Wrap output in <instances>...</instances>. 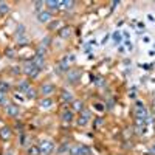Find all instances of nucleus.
<instances>
[{
    "instance_id": "obj_1",
    "label": "nucleus",
    "mask_w": 155,
    "mask_h": 155,
    "mask_svg": "<svg viewBox=\"0 0 155 155\" xmlns=\"http://www.w3.org/2000/svg\"><path fill=\"white\" fill-rule=\"evenodd\" d=\"M37 147H39L41 155H51L54 152V143H53V141H50V140L41 141V143L37 144Z\"/></svg>"
},
{
    "instance_id": "obj_2",
    "label": "nucleus",
    "mask_w": 155,
    "mask_h": 155,
    "mask_svg": "<svg viewBox=\"0 0 155 155\" xmlns=\"http://www.w3.org/2000/svg\"><path fill=\"white\" fill-rule=\"evenodd\" d=\"M22 71L25 73V74H28V76H31V78H36L37 74H39V70L34 64H33V61H28V62H25L23 64V68H22Z\"/></svg>"
},
{
    "instance_id": "obj_3",
    "label": "nucleus",
    "mask_w": 155,
    "mask_h": 155,
    "mask_svg": "<svg viewBox=\"0 0 155 155\" xmlns=\"http://www.w3.org/2000/svg\"><path fill=\"white\" fill-rule=\"evenodd\" d=\"M70 155H90V149L82 144H76L70 147Z\"/></svg>"
},
{
    "instance_id": "obj_4",
    "label": "nucleus",
    "mask_w": 155,
    "mask_h": 155,
    "mask_svg": "<svg viewBox=\"0 0 155 155\" xmlns=\"http://www.w3.org/2000/svg\"><path fill=\"white\" fill-rule=\"evenodd\" d=\"M149 116V113H147V110H146V107H144V104L143 102H137V109H135V118H143V120H146Z\"/></svg>"
},
{
    "instance_id": "obj_5",
    "label": "nucleus",
    "mask_w": 155,
    "mask_h": 155,
    "mask_svg": "<svg viewBox=\"0 0 155 155\" xmlns=\"http://www.w3.org/2000/svg\"><path fill=\"white\" fill-rule=\"evenodd\" d=\"M92 118V113H90V110H82V115L78 118V126H85L88 123V120Z\"/></svg>"
},
{
    "instance_id": "obj_6",
    "label": "nucleus",
    "mask_w": 155,
    "mask_h": 155,
    "mask_svg": "<svg viewBox=\"0 0 155 155\" xmlns=\"http://www.w3.org/2000/svg\"><path fill=\"white\" fill-rule=\"evenodd\" d=\"M79 76H81V70H78V68L70 70V71H67V81L68 82H76L78 79H79Z\"/></svg>"
},
{
    "instance_id": "obj_7",
    "label": "nucleus",
    "mask_w": 155,
    "mask_h": 155,
    "mask_svg": "<svg viewBox=\"0 0 155 155\" xmlns=\"http://www.w3.org/2000/svg\"><path fill=\"white\" fill-rule=\"evenodd\" d=\"M51 20V12L50 11H42L37 14V22L39 23H48Z\"/></svg>"
},
{
    "instance_id": "obj_8",
    "label": "nucleus",
    "mask_w": 155,
    "mask_h": 155,
    "mask_svg": "<svg viewBox=\"0 0 155 155\" xmlns=\"http://www.w3.org/2000/svg\"><path fill=\"white\" fill-rule=\"evenodd\" d=\"M6 113H8L9 116H12V118H16V116L19 115V106L9 102V104L6 106Z\"/></svg>"
},
{
    "instance_id": "obj_9",
    "label": "nucleus",
    "mask_w": 155,
    "mask_h": 155,
    "mask_svg": "<svg viewBox=\"0 0 155 155\" xmlns=\"http://www.w3.org/2000/svg\"><path fill=\"white\" fill-rule=\"evenodd\" d=\"M41 93L44 96H50L51 93H54V85L53 84H44L41 87Z\"/></svg>"
},
{
    "instance_id": "obj_10",
    "label": "nucleus",
    "mask_w": 155,
    "mask_h": 155,
    "mask_svg": "<svg viewBox=\"0 0 155 155\" xmlns=\"http://www.w3.org/2000/svg\"><path fill=\"white\" fill-rule=\"evenodd\" d=\"M33 64H34V65L39 68V70H42L44 67H45V61H44V56H36L34 59H33Z\"/></svg>"
},
{
    "instance_id": "obj_11",
    "label": "nucleus",
    "mask_w": 155,
    "mask_h": 155,
    "mask_svg": "<svg viewBox=\"0 0 155 155\" xmlns=\"http://www.w3.org/2000/svg\"><path fill=\"white\" fill-rule=\"evenodd\" d=\"M45 5H48V8L53 9V11H56V9L61 8V2H59V0H47Z\"/></svg>"
},
{
    "instance_id": "obj_12",
    "label": "nucleus",
    "mask_w": 155,
    "mask_h": 155,
    "mask_svg": "<svg viewBox=\"0 0 155 155\" xmlns=\"http://www.w3.org/2000/svg\"><path fill=\"white\" fill-rule=\"evenodd\" d=\"M62 120L65 121V123H70L73 120V112L71 110H64L62 112Z\"/></svg>"
},
{
    "instance_id": "obj_13",
    "label": "nucleus",
    "mask_w": 155,
    "mask_h": 155,
    "mask_svg": "<svg viewBox=\"0 0 155 155\" xmlns=\"http://www.w3.org/2000/svg\"><path fill=\"white\" fill-rule=\"evenodd\" d=\"M51 106H53V99L51 98H45V99L41 101V107L42 109H50Z\"/></svg>"
},
{
    "instance_id": "obj_14",
    "label": "nucleus",
    "mask_w": 155,
    "mask_h": 155,
    "mask_svg": "<svg viewBox=\"0 0 155 155\" xmlns=\"http://www.w3.org/2000/svg\"><path fill=\"white\" fill-rule=\"evenodd\" d=\"M0 137H2L3 140H8L11 137V130H9V127H2V130H0Z\"/></svg>"
},
{
    "instance_id": "obj_15",
    "label": "nucleus",
    "mask_w": 155,
    "mask_h": 155,
    "mask_svg": "<svg viewBox=\"0 0 155 155\" xmlns=\"http://www.w3.org/2000/svg\"><path fill=\"white\" fill-rule=\"evenodd\" d=\"M73 110L82 112V110H84V102H82V101H73Z\"/></svg>"
},
{
    "instance_id": "obj_16",
    "label": "nucleus",
    "mask_w": 155,
    "mask_h": 155,
    "mask_svg": "<svg viewBox=\"0 0 155 155\" xmlns=\"http://www.w3.org/2000/svg\"><path fill=\"white\" fill-rule=\"evenodd\" d=\"M16 41H17V44H20V45H25V44H28V36L27 34H23V36H16Z\"/></svg>"
},
{
    "instance_id": "obj_17",
    "label": "nucleus",
    "mask_w": 155,
    "mask_h": 155,
    "mask_svg": "<svg viewBox=\"0 0 155 155\" xmlns=\"http://www.w3.org/2000/svg\"><path fill=\"white\" fill-rule=\"evenodd\" d=\"M9 102H8V99H6V93L5 92H2V90H0V106H8Z\"/></svg>"
},
{
    "instance_id": "obj_18",
    "label": "nucleus",
    "mask_w": 155,
    "mask_h": 155,
    "mask_svg": "<svg viewBox=\"0 0 155 155\" xmlns=\"http://www.w3.org/2000/svg\"><path fill=\"white\" fill-rule=\"evenodd\" d=\"M73 5H74V2H71V0H62L61 2V6L65 8V9H71Z\"/></svg>"
},
{
    "instance_id": "obj_19",
    "label": "nucleus",
    "mask_w": 155,
    "mask_h": 155,
    "mask_svg": "<svg viewBox=\"0 0 155 155\" xmlns=\"http://www.w3.org/2000/svg\"><path fill=\"white\" fill-rule=\"evenodd\" d=\"M9 11V5L6 2H0V14H6Z\"/></svg>"
},
{
    "instance_id": "obj_20",
    "label": "nucleus",
    "mask_w": 155,
    "mask_h": 155,
    "mask_svg": "<svg viewBox=\"0 0 155 155\" xmlns=\"http://www.w3.org/2000/svg\"><path fill=\"white\" fill-rule=\"evenodd\" d=\"M65 152H70V144H68V143H64V144L58 149V153H65Z\"/></svg>"
},
{
    "instance_id": "obj_21",
    "label": "nucleus",
    "mask_w": 155,
    "mask_h": 155,
    "mask_svg": "<svg viewBox=\"0 0 155 155\" xmlns=\"http://www.w3.org/2000/svg\"><path fill=\"white\" fill-rule=\"evenodd\" d=\"M25 95H27V98H28V99H34V98H36V90L30 87V88L27 90V92H25Z\"/></svg>"
},
{
    "instance_id": "obj_22",
    "label": "nucleus",
    "mask_w": 155,
    "mask_h": 155,
    "mask_svg": "<svg viewBox=\"0 0 155 155\" xmlns=\"http://www.w3.org/2000/svg\"><path fill=\"white\" fill-rule=\"evenodd\" d=\"M62 99L65 101V102H70V101H73V96H71L70 92H67V90H65V92L62 93Z\"/></svg>"
},
{
    "instance_id": "obj_23",
    "label": "nucleus",
    "mask_w": 155,
    "mask_h": 155,
    "mask_svg": "<svg viewBox=\"0 0 155 155\" xmlns=\"http://www.w3.org/2000/svg\"><path fill=\"white\" fill-rule=\"evenodd\" d=\"M19 88H20L22 92L25 93V92H27V90L30 88V84H28V81H22V82L19 84Z\"/></svg>"
},
{
    "instance_id": "obj_24",
    "label": "nucleus",
    "mask_w": 155,
    "mask_h": 155,
    "mask_svg": "<svg viewBox=\"0 0 155 155\" xmlns=\"http://www.w3.org/2000/svg\"><path fill=\"white\" fill-rule=\"evenodd\" d=\"M44 5H45V2H34V8L37 11V14H39V12H42V6Z\"/></svg>"
},
{
    "instance_id": "obj_25",
    "label": "nucleus",
    "mask_w": 155,
    "mask_h": 155,
    "mask_svg": "<svg viewBox=\"0 0 155 155\" xmlns=\"http://www.w3.org/2000/svg\"><path fill=\"white\" fill-rule=\"evenodd\" d=\"M28 153H30V155H41V152H39V147H37V146L30 147V149H28Z\"/></svg>"
},
{
    "instance_id": "obj_26",
    "label": "nucleus",
    "mask_w": 155,
    "mask_h": 155,
    "mask_svg": "<svg viewBox=\"0 0 155 155\" xmlns=\"http://www.w3.org/2000/svg\"><path fill=\"white\" fill-rule=\"evenodd\" d=\"M25 34V25H19L16 30V36H23Z\"/></svg>"
},
{
    "instance_id": "obj_27",
    "label": "nucleus",
    "mask_w": 155,
    "mask_h": 155,
    "mask_svg": "<svg viewBox=\"0 0 155 155\" xmlns=\"http://www.w3.org/2000/svg\"><path fill=\"white\" fill-rule=\"evenodd\" d=\"M113 41H115V44H120L121 42V33L120 31L113 33Z\"/></svg>"
},
{
    "instance_id": "obj_28",
    "label": "nucleus",
    "mask_w": 155,
    "mask_h": 155,
    "mask_svg": "<svg viewBox=\"0 0 155 155\" xmlns=\"http://www.w3.org/2000/svg\"><path fill=\"white\" fill-rule=\"evenodd\" d=\"M59 34H61V37H68L70 36V28H62Z\"/></svg>"
},
{
    "instance_id": "obj_29",
    "label": "nucleus",
    "mask_w": 155,
    "mask_h": 155,
    "mask_svg": "<svg viewBox=\"0 0 155 155\" xmlns=\"http://www.w3.org/2000/svg\"><path fill=\"white\" fill-rule=\"evenodd\" d=\"M8 88H9V85H8V84H3V82L0 84V90H2V92H5V93H6V92H8Z\"/></svg>"
},
{
    "instance_id": "obj_30",
    "label": "nucleus",
    "mask_w": 155,
    "mask_h": 155,
    "mask_svg": "<svg viewBox=\"0 0 155 155\" xmlns=\"http://www.w3.org/2000/svg\"><path fill=\"white\" fill-rule=\"evenodd\" d=\"M48 45H50V37H45L44 42H42V47L45 48V47H48Z\"/></svg>"
},
{
    "instance_id": "obj_31",
    "label": "nucleus",
    "mask_w": 155,
    "mask_h": 155,
    "mask_svg": "<svg viewBox=\"0 0 155 155\" xmlns=\"http://www.w3.org/2000/svg\"><path fill=\"white\" fill-rule=\"evenodd\" d=\"M6 53H8V56H9V58H12V56H14V51H12V50H8Z\"/></svg>"
},
{
    "instance_id": "obj_32",
    "label": "nucleus",
    "mask_w": 155,
    "mask_h": 155,
    "mask_svg": "<svg viewBox=\"0 0 155 155\" xmlns=\"http://www.w3.org/2000/svg\"><path fill=\"white\" fill-rule=\"evenodd\" d=\"M20 67H14V70H12V73H16V74H19L20 73V70H19Z\"/></svg>"
},
{
    "instance_id": "obj_33",
    "label": "nucleus",
    "mask_w": 155,
    "mask_h": 155,
    "mask_svg": "<svg viewBox=\"0 0 155 155\" xmlns=\"http://www.w3.org/2000/svg\"><path fill=\"white\" fill-rule=\"evenodd\" d=\"M150 152H152V153H153V155H155V144H153V146H152V149H150Z\"/></svg>"
},
{
    "instance_id": "obj_34",
    "label": "nucleus",
    "mask_w": 155,
    "mask_h": 155,
    "mask_svg": "<svg viewBox=\"0 0 155 155\" xmlns=\"http://www.w3.org/2000/svg\"><path fill=\"white\" fill-rule=\"evenodd\" d=\"M5 155H14V153H12V152H11V150H9V152H6V153H5Z\"/></svg>"
}]
</instances>
